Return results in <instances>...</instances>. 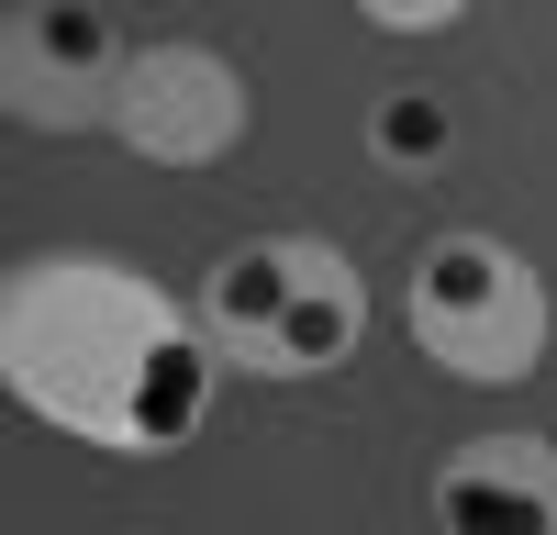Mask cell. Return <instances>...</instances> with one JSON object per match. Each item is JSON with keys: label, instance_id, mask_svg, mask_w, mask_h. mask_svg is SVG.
<instances>
[{"label": "cell", "instance_id": "obj_1", "mask_svg": "<svg viewBox=\"0 0 557 535\" xmlns=\"http://www.w3.org/2000/svg\"><path fill=\"white\" fill-rule=\"evenodd\" d=\"M0 390L89 458H178L212 424L223 346L157 268L112 246H34L0 279Z\"/></svg>", "mask_w": 557, "mask_h": 535}, {"label": "cell", "instance_id": "obj_2", "mask_svg": "<svg viewBox=\"0 0 557 535\" xmlns=\"http://www.w3.org/2000/svg\"><path fill=\"white\" fill-rule=\"evenodd\" d=\"M201 324L246 380H335L368 346V268L335 235H246L201 268Z\"/></svg>", "mask_w": 557, "mask_h": 535}, {"label": "cell", "instance_id": "obj_3", "mask_svg": "<svg viewBox=\"0 0 557 535\" xmlns=\"http://www.w3.org/2000/svg\"><path fill=\"white\" fill-rule=\"evenodd\" d=\"M401 335H412V357H435V369L469 380V390H524L546 369V346H557L546 268L513 235L446 223V235H424L412 268H401Z\"/></svg>", "mask_w": 557, "mask_h": 535}, {"label": "cell", "instance_id": "obj_4", "mask_svg": "<svg viewBox=\"0 0 557 535\" xmlns=\"http://www.w3.org/2000/svg\"><path fill=\"white\" fill-rule=\"evenodd\" d=\"M246 123H257V89H246V67L223 57V45H201V34L134 45L123 101H112L123 157H146L168 178H201V167H223V157L246 146Z\"/></svg>", "mask_w": 557, "mask_h": 535}, {"label": "cell", "instance_id": "obj_5", "mask_svg": "<svg viewBox=\"0 0 557 535\" xmlns=\"http://www.w3.org/2000/svg\"><path fill=\"white\" fill-rule=\"evenodd\" d=\"M134 45L112 34L101 0H23L12 34H0V101L23 134H89L123 101Z\"/></svg>", "mask_w": 557, "mask_h": 535}, {"label": "cell", "instance_id": "obj_6", "mask_svg": "<svg viewBox=\"0 0 557 535\" xmlns=\"http://www.w3.org/2000/svg\"><path fill=\"white\" fill-rule=\"evenodd\" d=\"M435 524L446 535H557V446L535 424L457 435L435 458Z\"/></svg>", "mask_w": 557, "mask_h": 535}, {"label": "cell", "instance_id": "obj_7", "mask_svg": "<svg viewBox=\"0 0 557 535\" xmlns=\"http://www.w3.org/2000/svg\"><path fill=\"white\" fill-rule=\"evenodd\" d=\"M457 157V112H446V89H380L368 101V167H391V178H424Z\"/></svg>", "mask_w": 557, "mask_h": 535}, {"label": "cell", "instance_id": "obj_8", "mask_svg": "<svg viewBox=\"0 0 557 535\" xmlns=\"http://www.w3.org/2000/svg\"><path fill=\"white\" fill-rule=\"evenodd\" d=\"M346 12H357L368 34H401V45H435V34H457V23H469V0H346Z\"/></svg>", "mask_w": 557, "mask_h": 535}]
</instances>
